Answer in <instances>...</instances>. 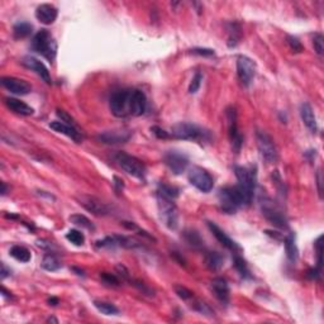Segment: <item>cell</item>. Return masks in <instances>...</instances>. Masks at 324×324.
Wrapping results in <instances>:
<instances>
[{
  "instance_id": "16",
  "label": "cell",
  "mask_w": 324,
  "mask_h": 324,
  "mask_svg": "<svg viewBox=\"0 0 324 324\" xmlns=\"http://www.w3.org/2000/svg\"><path fill=\"white\" fill-rule=\"evenodd\" d=\"M22 65L24 66V67L30 68V70L36 72L47 84H51L52 82L51 75H49V70H47V67L45 66V64H43L42 61L37 60L36 57H33V56H26V57L22 60Z\"/></svg>"
},
{
  "instance_id": "36",
  "label": "cell",
  "mask_w": 324,
  "mask_h": 324,
  "mask_svg": "<svg viewBox=\"0 0 324 324\" xmlns=\"http://www.w3.org/2000/svg\"><path fill=\"white\" fill-rule=\"evenodd\" d=\"M100 279H101V281L105 284V285L111 286V288H118V286L120 285L119 276L114 275V274L101 273L100 274Z\"/></svg>"
},
{
  "instance_id": "54",
  "label": "cell",
  "mask_w": 324,
  "mask_h": 324,
  "mask_svg": "<svg viewBox=\"0 0 324 324\" xmlns=\"http://www.w3.org/2000/svg\"><path fill=\"white\" fill-rule=\"evenodd\" d=\"M49 322H55V323H57L59 321H57V319H55V318H49Z\"/></svg>"
},
{
  "instance_id": "30",
  "label": "cell",
  "mask_w": 324,
  "mask_h": 324,
  "mask_svg": "<svg viewBox=\"0 0 324 324\" xmlns=\"http://www.w3.org/2000/svg\"><path fill=\"white\" fill-rule=\"evenodd\" d=\"M33 32V26L31 23L27 22H18L14 26L13 33H14V38L19 39V38H26L30 34H32Z\"/></svg>"
},
{
  "instance_id": "39",
  "label": "cell",
  "mask_w": 324,
  "mask_h": 324,
  "mask_svg": "<svg viewBox=\"0 0 324 324\" xmlns=\"http://www.w3.org/2000/svg\"><path fill=\"white\" fill-rule=\"evenodd\" d=\"M313 46H314V49L318 55L322 56L324 53V38L321 33H317L313 38Z\"/></svg>"
},
{
  "instance_id": "42",
  "label": "cell",
  "mask_w": 324,
  "mask_h": 324,
  "mask_svg": "<svg viewBox=\"0 0 324 324\" xmlns=\"http://www.w3.org/2000/svg\"><path fill=\"white\" fill-rule=\"evenodd\" d=\"M151 130H152L153 134H155L157 138H160V140H166V138H169L170 137L169 132H166L165 130H162V128H160V127L157 126H153L152 128H151Z\"/></svg>"
},
{
  "instance_id": "19",
  "label": "cell",
  "mask_w": 324,
  "mask_h": 324,
  "mask_svg": "<svg viewBox=\"0 0 324 324\" xmlns=\"http://www.w3.org/2000/svg\"><path fill=\"white\" fill-rule=\"evenodd\" d=\"M211 286L214 296L222 304L227 305L229 303V286H228V282L223 277H215V279L211 280Z\"/></svg>"
},
{
  "instance_id": "28",
  "label": "cell",
  "mask_w": 324,
  "mask_h": 324,
  "mask_svg": "<svg viewBox=\"0 0 324 324\" xmlns=\"http://www.w3.org/2000/svg\"><path fill=\"white\" fill-rule=\"evenodd\" d=\"M205 263L211 271H218L224 265V257L219 252H207L205 255Z\"/></svg>"
},
{
  "instance_id": "35",
  "label": "cell",
  "mask_w": 324,
  "mask_h": 324,
  "mask_svg": "<svg viewBox=\"0 0 324 324\" xmlns=\"http://www.w3.org/2000/svg\"><path fill=\"white\" fill-rule=\"evenodd\" d=\"M66 240L70 241L71 243H74L75 246H82L85 242V236L81 233L80 230L71 229L68 230L67 234H66Z\"/></svg>"
},
{
  "instance_id": "3",
  "label": "cell",
  "mask_w": 324,
  "mask_h": 324,
  "mask_svg": "<svg viewBox=\"0 0 324 324\" xmlns=\"http://www.w3.org/2000/svg\"><path fill=\"white\" fill-rule=\"evenodd\" d=\"M171 136L178 140L195 141L199 143H211V130H205L203 127H199L189 122H180V123L172 126Z\"/></svg>"
},
{
  "instance_id": "1",
  "label": "cell",
  "mask_w": 324,
  "mask_h": 324,
  "mask_svg": "<svg viewBox=\"0 0 324 324\" xmlns=\"http://www.w3.org/2000/svg\"><path fill=\"white\" fill-rule=\"evenodd\" d=\"M109 108L117 118L140 117L146 112L147 97L138 89H122L109 99Z\"/></svg>"
},
{
  "instance_id": "18",
  "label": "cell",
  "mask_w": 324,
  "mask_h": 324,
  "mask_svg": "<svg viewBox=\"0 0 324 324\" xmlns=\"http://www.w3.org/2000/svg\"><path fill=\"white\" fill-rule=\"evenodd\" d=\"M208 227H209V229H211V233L214 234V237L217 238L218 242L222 243V246H224L227 250L232 251V252H240L241 251V247L237 244L236 242H234L230 237L227 236V233L224 232L223 229H221V228L218 227L217 224L213 223V222H208Z\"/></svg>"
},
{
  "instance_id": "49",
  "label": "cell",
  "mask_w": 324,
  "mask_h": 324,
  "mask_svg": "<svg viewBox=\"0 0 324 324\" xmlns=\"http://www.w3.org/2000/svg\"><path fill=\"white\" fill-rule=\"evenodd\" d=\"M9 274H10V270H8L7 266L3 263V265H1V279H3V280L5 279V277H7Z\"/></svg>"
},
{
  "instance_id": "8",
  "label": "cell",
  "mask_w": 324,
  "mask_h": 324,
  "mask_svg": "<svg viewBox=\"0 0 324 324\" xmlns=\"http://www.w3.org/2000/svg\"><path fill=\"white\" fill-rule=\"evenodd\" d=\"M259 204H261V209H262V214L270 223L281 229H286L288 228V221H286L285 215L280 211L279 208L276 207V204L273 200L267 196H261L259 199Z\"/></svg>"
},
{
  "instance_id": "27",
  "label": "cell",
  "mask_w": 324,
  "mask_h": 324,
  "mask_svg": "<svg viewBox=\"0 0 324 324\" xmlns=\"http://www.w3.org/2000/svg\"><path fill=\"white\" fill-rule=\"evenodd\" d=\"M182 237H184V240L186 241L189 246H192L193 248H196V250H200L204 246V241L201 238V236L199 234V232L194 229H188L185 230L184 233H182Z\"/></svg>"
},
{
  "instance_id": "7",
  "label": "cell",
  "mask_w": 324,
  "mask_h": 324,
  "mask_svg": "<svg viewBox=\"0 0 324 324\" xmlns=\"http://www.w3.org/2000/svg\"><path fill=\"white\" fill-rule=\"evenodd\" d=\"M219 205L221 209L227 214H234L240 207H243V200L240 190L237 186L224 188L219 192Z\"/></svg>"
},
{
  "instance_id": "15",
  "label": "cell",
  "mask_w": 324,
  "mask_h": 324,
  "mask_svg": "<svg viewBox=\"0 0 324 324\" xmlns=\"http://www.w3.org/2000/svg\"><path fill=\"white\" fill-rule=\"evenodd\" d=\"M0 81H1V85H3L4 88L7 89L8 91H10L12 94L27 95L32 91V86L27 81L22 80V79L7 76V78H1Z\"/></svg>"
},
{
  "instance_id": "50",
  "label": "cell",
  "mask_w": 324,
  "mask_h": 324,
  "mask_svg": "<svg viewBox=\"0 0 324 324\" xmlns=\"http://www.w3.org/2000/svg\"><path fill=\"white\" fill-rule=\"evenodd\" d=\"M49 305H52V307H56V305L59 304V299L57 298H51V299H49Z\"/></svg>"
},
{
  "instance_id": "38",
  "label": "cell",
  "mask_w": 324,
  "mask_h": 324,
  "mask_svg": "<svg viewBox=\"0 0 324 324\" xmlns=\"http://www.w3.org/2000/svg\"><path fill=\"white\" fill-rule=\"evenodd\" d=\"M174 290H175L178 298L182 299V300H192V299L194 298L193 292H190L188 288H185V286L182 285H176L175 288H174Z\"/></svg>"
},
{
  "instance_id": "34",
  "label": "cell",
  "mask_w": 324,
  "mask_h": 324,
  "mask_svg": "<svg viewBox=\"0 0 324 324\" xmlns=\"http://www.w3.org/2000/svg\"><path fill=\"white\" fill-rule=\"evenodd\" d=\"M192 307L195 309V310L198 311V313H200L201 315H205V317H208V318L214 317L213 309H211V307L207 304V303L203 302V300H200V299H195V300H193Z\"/></svg>"
},
{
  "instance_id": "45",
  "label": "cell",
  "mask_w": 324,
  "mask_h": 324,
  "mask_svg": "<svg viewBox=\"0 0 324 324\" xmlns=\"http://www.w3.org/2000/svg\"><path fill=\"white\" fill-rule=\"evenodd\" d=\"M192 52L194 53V55L214 56V49H192Z\"/></svg>"
},
{
  "instance_id": "48",
  "label": "cell",
  "mask_w": 324,
  "mask_h": 324,
  "mask_svg": "<svg viewBox=\"0 0 324 324\" xmlns=\"http://www.w3.org/2000/svg\"><path fill=\"white\" fill-rule=\"evenodd\" d=\"M317 180H318V192H319V195L322 196V192H323V190H322V172H321V170L318 171Z\"/></svg>"
},
{
  "instance_id": "31",
  "label": "cell",
  "mask_w": 324,
  "mask_h": 324,
  "mask_svg": "<svg viewBox=\"0 0 324 324\" xmlns=\"http://www.w3.org/2000/svg\"><path fill=\"white\" fill-rule=\"evenodd\" d=\"M42 267L47 271H57L62 267V263L55 255L47 253L42 259Z\"/></svg>"
},
{
  "instance_id": "10",
  "label": "cell",
  "mask_w": 324,
  "mask_h": 324,
  "mask_svg": "<svg viewBox=\"0 0 324 324\" xmlns=\"http://www.w3.org/2000/svg\"><path fill=\"white\" fill-rule=\"evenodd\" d=\"M256 141H257V148L259 153L262 156V159L267 161L269 163H274L277 161V148L275 146V142L271 137L263 130H257L256 132Z\"/></svg>"
},
{
  "instance_id": "20",
  "label": "cell",
  "mask_w": 324,
  "mask_h": 324,
  "mask_svg": "<svg viewBox=\"0 0 324 324\" xmlns=\"http://www.w3.org/2000/svg\"><path fill=\"white\" fill-rule=\"evenodd\" d=\"M49 128L55 130V132H59L61 134H65L68 138H71L75 142L80 143L82 141V136H81V132H79V130L76 127H72L67 123H64L61 120H55V122H51L49 123Z\"/></svg>"
},
{
  "instance_id": "29",
  "label": "cell",
  "mask_w": 324,
  "mask_h": 324,
  "mask_svg": "<svg viewBox=\"0 0 324 324\" xmlns=\"http://www.w3.org/2000/svg\"><path fill=\"white\" fill-rule=\"evenodd\" d=\"M9 253L13 259H16V261H20V262H30L31 257H32L30 250L24 246H19V244L12 247Z\"/></svg>"
},
{
  "instance_id": "12",
  "label": "cell",
  "mask_w": 324,
  "mask_h": 324,
  "mask_svg": "<svg viewBox=\"0 0 324 324\" xmlns=\"http://www.w3.org/2000/svg\"><path fill=\"white\" fill-rule=\"evenodd\" d=\"M163 162L171 170L172 174H175V175H181L189 166L188 156L184 155L180 151H175V149L166 151L165 155H163Z\"/></svg>"
},
{
  "instance_id": "24",
  "label": "cell",
  "mask_w": 324,
  "mask_h": 324,
  "mask_svg": "<svg viewBox=\"0 0 324 324\" xmlns=\"http://www.w3.org/2000/svg\"><path fill=\"white\" fill-rule=\"evenodd\" d=\"M284 246H285L286 257L290 262H296L299 257V250L296 243H295V236L292 233L289 234L284 238Z\"/></svg>"
},
{
  "instance_id": "44",
  "label": "cell",
  "mask_w": 324,
  "mask_h": 324,
  "mask_svg": "<svg viewBox=\"0 0 324 324\" xmlns=\"http://www.w3.org/2000/svg\"><path fill=\"white\" fill-rule=\"evenodd\" d=\"M117 273H118V276H119L122 280H124V281H130V271H128V270H127L123 265L117 266Z\"/></svg>"
},
{
  "instance_id": "37",
  "label": "cell",
  "mask_w": 324,
  "mask_h": 324,
  "mask_svg": "<svg viewBox=\"0 0 324 324\" xmlns=\"http://www.w3.org/2000/svg\"><path fill=\"white\" fill-rule=\"evenodd\" d=\"M201 81H203V74L199 71L195 72L194 78L192 79V82L189 85V93H190V94H195V93L200 89Z\"/></svg>"
},
{
  "instance_id": "53",
  "label": "cell",
  "mask_w": 324,
  "mask_h": 324,
  "mask_svg": "<svg viewBox=\"0 0 324 324\" xmlns=\"http://www.w3.org/2000/svg\"><path fill=\"white\" fill-rule=\"evenodd\" d=\"M7 194V185L5 182H1V195Z\"/></svg>"
},
{
  "instance_id": "47",
  "label": "cell",
  "mask_w": 324,
  "mask_h": 324,
  "mask_svg": "<svg viewBox=\"0 0 324 324\" xmlns=\"http://www.w3.org/2000/svg\"><path fill=\"white\" fill-rule=\"evenodd\" d=\"M321 273H322L321 270H318L317 267H314V269L309 270L308 274H307V276H308L310 280H315V279H318L319 276H321Z\"/></svg>"
},
{
  "instance_id": "43",
  "label": "cell",
  "mask_w": 324,
  "mask_h": 324,
  "mask_svg": "<svg viewBox=\"0 0 324 324\" xmlns=\"http://www.w3.org/2000/svg\"><path fill=\"white\" fill-rule=\"evenodd\" d=\"M56 114H57V115H59V117L61 118V122H64V123L70 124V126H72V127H76V123H75V122H74V119H72V118L70 117V115H68V114L66 113V112L60 111V109H57V111H56Z\"/></svg>"
},
{
  "instance_id": "51",
  "label": "cell",
  "mask_w": 324,
  "mask_h": 324,
  "mask_svg": "<svg viewBox=\"0 0 324 324\" xmlns=\"http://www.w3.org/2000/svg\"><path fill=\"white\" fill-rule=\"evenodd\" d=\"M1 292H3V296L4 298H12V294H10L9 292H7V289L4 288H1Z\"/></svg>"
},
{
  "instance_id": "46",
  "label": "cell",
  "mask_w": 324,
  "mask_h": 324,
  "mask_svg": "<svg viewBox=\"0 0 324 324\" xmlns=\"http://www.w3.org/2000/svg\"><path fill=\"white\" fill-rule=\"evenodd\" d=\"M134 284L133 285L136 286V288H138L141 290V292H143V294H147V295H153V290H151V289L148 288V286H146L143 282L141 281H133Z\"/></svg>"
},
{
  "instance_id": "41",
  "label": "cell",
  "mask_w": 324,
  "mask_h": 324,
  "mask_svg": "<svg viewBox=\"0 0 324 324\" xmlns=\"http://www.w3.org/2000/svg\"><path fill=\"white\" fill-rule=\"evenodd\" d=\"M315 251H317V269L321 270L322 271V250H323V247H322V236L318 237V240L315 241Z\"/></svg>"
},
{
  "instance_id": "13",
  "label": "cell",
  "mask_w": 324,
  "mask_h": 324,
  "mask_svg": "<svg viewBox=\"0 0 324 324\" xmlns=\"http://www.w3.org/2000/svg\"><path fill=\"white\" fill-rule=\"evenodd\" d=\"M132 132L126 128H117V130H104L97 134V141L104 145H120L130 141Z\"/></svg>"
},
{
  "instance_id": "2",
  "label": "cell",
  "mask_w": 324,
  "mask_h": 324,
  "mask_svg": "<svg viewBox=\"0 0 324 324\" xmlns=\"http://www.w3.org/2000/svg\"><path fill=\"white\" fill-rule=\"evenodd\" d=\"M234 174H236V178L238 180V185H236V186L241 193L243 205L248 207L252 203L253 194L256 190V169L244 167V166H236Z\"/></svg>"
},
{
  "instance_id": "14",
  "label": "cell",
  "mask_w": 324,
  "mask_h": 324,
  "mask_svg": "<svg viewBox=\"0 0 324 324\" xmlns=\"http://www.w3.org/2000/svg\"><path fill=\"white\" fill-rule=\"evenodd\" d=\"M226 115L228 119V130H229V138L232 142L234 152L238 153L241 151L243 143V137L238 132V126H237V112L233 107H229L226 111Z\"/></svg>"
},
{
  "instance_id": "52",
  "label": "cell",
  "mask_w": 324,
  "mask_h": 324,
  "mask_svg": "<svg viewBox=\"0 0 324 324\" xmlns=\"http://www.w3.org/2000/svg\"><path fill=\"white\" fill-rule=\"evenodd\" d=\"M72 270H74L75 273H76V275H79V276H85V274H84V271H82V270L78 269V267H72Z\"/></svg>"
},
{
  "instance_id": "25",
  "label": "cell",
  "mask_w": 324,
  "mask_h": 324,
  "mask_svg": "<svg viewBox=\"0 0 324 324\" xmlns=\"http://www.w3.org/2000/svg\"><path fill=\"white\" fill-rule=\"evenodd\" d=\"M228 30V47H236L240 43L241 38H242V31H241V26L238 23L232 22L227 24Z\"/></svg>"
},
{
  "instance_id": "5",
  "label": "cell",
  "mask_w": 324,
  "mask_h": 324,
  "mask_svg": "<svg viewBox=\"0 0 324 324\" xmlns=\"http://www.w3.org/2000/svg\"><path fill=\"white\" fill-rule=\"evenodd\" d=\"M157 205H159L160 218L162 223L169 229H176L178 226V213L175 199L157 193Z\"/></svg>"
},
{
  "instance_id": "33",
  "label": "cell",
  "mask_w": 324,
  "mask_h": 324,
  "mask_svg": "<svg viewBox=\"0 0 324 324\" xmlns=\"http://www.w3.org/2000/svg\"><path fill=\"white\" fill-rule=\"evenodd\" d=\"M68 219H70V222H71L72 224L78 226V227L85 228V229H89V230L95 229L94 224L91 223L90 219L85 217V215H81V214H74V215H71V217L68 218Z\"/></svg>"
},
{
  "instance_id": "11",
  "label": "cell",
  "mask_w": 324,
  "mask_h": 324,
  "mask_svg": "<svg viewBox=\"0 0 324 324\" xmlns=\"http://www.w3.org/2000/svg\"><path fill=\"white\" fill-rule=\"evenodd\" d=\"M237 75H238L241 84L244 88H248L252 84L255 75H256L255 62L250 57H247V56H240L237 59Z\"/></svg>"
},
{
  "instance_id": "40",
  "label": "cell",
  "mask_w": 324,
  "mask_h": 324,
  "mask_svg": "<svg viewBox=\"0 0 324 324\" xmlns=\"http://www.w3.org/2000/svg\"><path fill=\"white\" fill-rule=\"evenodd\" d=\"M286 39H288V43H289V46H290V49H292L294 52H302L303 49H304L302 42H300L296 37L288 36V38Z\"/></svg>"
},
{
  "instance_id": "9",
  "label": "cell",
  "mask_w": 324,
  "mask_h": 324,
  "mask_svg": "<svg viewBox=\"0 0 324 324\" xmlns=\"http://www.w3.org/2000/svg\"><path fill=\"white\" fill-rule=\"evenodd\" d=\"M190 184L201 193H209L214 186V180L211 175L200 166H193L188 174Z\"/></svg>"
},
{
  "instance_id": "22",
  "label": "cell",
  "mask_w": 324,
  "mask_h": 324,
  "mask_svg": "<svg viewBox=\"0 0 324 324\" xmlns=\"http://www.w3.org/2000/svg\"><path fill=\"white\" fill-rule=\"evenodd\" d=\"M300 117H302L303 122L307 126L309 130L311 133H315L318 130L317 126V119H315L314 112H313V108L309 103H303L300 105Z\"/></svg>"
},
{
  "instance_id": "17",
  "label": "cell",
  "mask_w": 324,
  "mask_h": 324,
  "mask_svg": "<svg viewBox=\"0 0 324 324\" xmlns=\"http://www.w3.org/2000/svg\"><path fill=\"white\" fill-rule=\"evenodd\" d=\"M79 203L80 205L86 209L90 213L95 214V215H107L109 213V209L103 201H100L99 199L94 198V196H89V195H82L79 198Z\"/></svg>"
},
{
  "instance_id": "26",
  "label": "cell",
  "mask_w": 324,
  "mask_h": 324,
  "mask_svg": "<svg viewBox=\"0 0 324 324\" xmlns=\"http://www.w3.org/2000/svg\"><path fill=\"white\" fill-rule=\"evenodd\" d=\"M233 265H234V267H236L237 273L240 274V276L242 277V279L248 280L252 277L250 269H248V265H247V262L244 261V259L241 256L240 252L233 253Z\"/></svg>"
},
{
  "instance_id": "32",
  "label": "cell",
  "mask_w": 324,
  "mask_h": 324,
  "mask_svg": "<svg viewBox=\"0 0 324 324\" xmlns=\"http://www.w3.org/2000/svg\"><path fill=\"white\" fill-rule=\"evenodd\" d=\"M94 307L100 311L101 314L105 315H118L119 314V309L114 304L109 302H101V300H95Z\"/></svg>"
},
{
  "instance_id": "21",
  "label": "cell",
  "mask_w": 324,
  "mask_h": 324,
  "mask_svg": "<svg viewBox=\"0 0 324 324\" xmlns=\"http://www.w3.org/2000/svg\"><path fill=\"white\" fill-rule=\"evenodd\" d=\"M57 14H59V10L56 7H53L52 4H41L36 9L37 20L42 23V24H46V26H49V24L55 22L56 18H57Z\"/></svg>"
},
{
  "instance_id": "6",
  "label": "cell",
  "mask_w": 324,
  "mask_h": 324,
  "mask_svg": "<svg viewBox=\"0 0 324 324\" xmlns=\"http://www.w3.org/2000/svg\"><path fill=\"white\" fill-rule=\"evenodd\" d=\"M115 162L120 169L126 171L128 175L138 180H145L147 175V169L145 163L134 156H130L126 152H119L115 155Z\"/></svg>"
},
{
  "instance_id": "23",
  "label": "cell",
  "mask_w": 324,
  "mask_h": 324,
  "mask_svg": "<svg viewBox=\"0 0 324 324\" xmlns=\"http://www.w3.org/2000/svg\"><path fill=\"white\" fill-rule=\"evenodd\" d=\"M4 103L10 111L16 114H20V115H32L33 112H34L33 108L30 107L28 104L20 101L19 99H16V97H5Z\"/></svg>"
},
{
  "instance_id": "4",
  "label": "cell",
  "mask_w": 324,
  "mask_h": 324,
  "mask_svg": "<svg viewBox=\"0 0 324 324\" xmlns=\"http://www.w3.org/2000/svg\"><path fill=\"white\" fill-rule=\"evenodd\" d=\"M32 49L45 57L49 64H53L57 56V43L47 30H41L33 37Z\"/></svg>"
}]
</instances>
